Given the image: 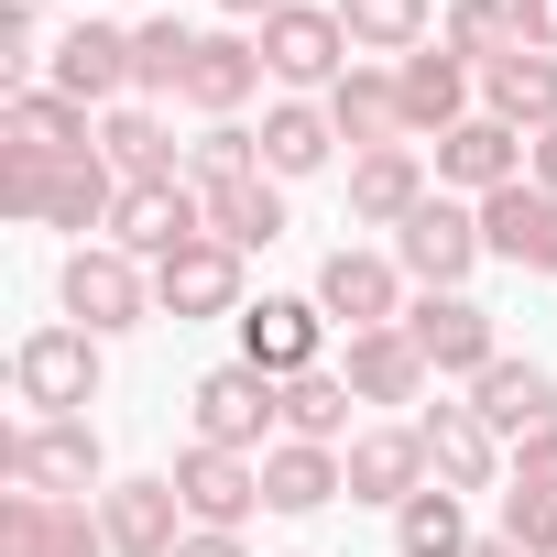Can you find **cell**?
I'll use <instances>...</instances> for the list:
<instances>
[{
    "label": "cell",
    "mask_w": 557,
    "mask_h": 557,
    "mask_svg": "<svg viewBox=\"0 0 557 557\" xmlns=\"http://www.w3.org/2000/svg\"><path fill=\"white\" fill-rule=\"evenodd\" d=\"M110 240L132 251V262H164V251H186V240H208V197L175 175V186H121V208H110Z\"/></svg>",
    "instance_id": "cell-11"
},
{
    "label": "cell",
    "mask_w": 557,
    "mask_h": 557,
    "mask_svg": "<svg viewBox=\"0 0 557 557\" xmlns=\"http://www.w3.org/2000/svg\"><path fill=\"white\" fill-rule=\"evenodd\" d=\"M186 66H197V34H186L175 12L132 34V77H143V99H186Z\"/></svg>",
    "instance_id": "cell-37"
},
{
    "label": "cell",
    "mask_w": 557,
    "mask_h": 557,
    "mask_svg": "<svg viewBox=\"0 0 557 557\" xmlns=\"http://www.w3.org/2000/svg\"><path fill=\"white\" fill-rule=\"evenodd\" d=\"M481 240L513 262V273H546L557 285V197L524 175V186H503V197H481Z\"/></svg>",
    "instance_id": "cell-19"
},
{
    "label": "cell",
    "mask_w": 557,
    "mask_h": 557,
    "mask_svg": "<svg viewBox=\"0 0 557 557\" xmlns=\"http://www.w3.org/2000/svg\"><path fill=\"white\" fill-rule=\"evenodd\" d=\"M197 197H208V240H230V251H273V240H285V186H273V175L197 186Z\"/></svg>",
    "instance_id": "cell-30"
},
{
    "label": "cell",
    "mask_w": 557,
    "mask_h": 557,
    "mask_svg": "<svg viewBox=\"0 0 557 557\" xmlns=\"http://www.w3.org/2000/svg\"><path fill=\"white\" fill-rule=\"evenodd\" d=\"M350 405H361V394H350L339 372H296V383H285V437L339 448V437H350Z\"/></svg>",
    "instance_id": "cell-34"
},
{
    "label": "cell",
    "mask_w": 557,
    "mask_h": 557,
    "mask_svg": "<svg viewBox=\"0 0 557 557\" xmlns=\"http://www.w3.org/2000/svg\"><path fill=\"white\" fill-rule=\"evenodd\" d=\"M470 557H524V546H513V535H481V546H470Z\"/></svg>",
    "instance_id": "cell-46"
},
{
    "label": "cell",
    "mask_w": 557,
    "mask_h": 557,
    "mask_svg": "<svg viewBox=\"0 0 557 557\" xmlns=\"http://www.w3.org/2000/svg\"><path fill=\"white\" fill-rule=\"evenodd\" d=\"M426 197H437V186H426L416 143H383V153H350V219H372V230H405V219H416Z\"/></svg>",
    "instance_id": "cell-23"
},
{
    "label": "cell",
    "mask_w": 557,
    "mask_h": 557,
    "mask_svg": "<svg viewBox=\"0 0 557 557\" xmlns=\"http://www.w3.org/2000/svg\"><path fill=\"white\" fill-rule=\"evenodd\" d=\"M524 175H535V186L557 197V132H535V143H524Z\"/></svg>",
    "instance_id": "cell-43"
},
{
    "label": "cell",
    "mask_w": 557,
    "mask_h": 557,
    "mask_svg": "<svg viewBox=\"0 0 557 557\" xmlns=\"http://www.w3.org/2000/svg\"><path fill=\"white\" fill-rule=\"evenodd\" d=\"M329 121H339V143H350V153L405 143V88H394V66H350V77L329 88Z\"/></svg>",
    "instance_id": "cell-28"
},
{
    "label": "cell",
    "mask_w": 557,
    "mask_h": 557,
    "mask_svg": "<svg viewBox=\"0 0 557 557\" xmlns=\"http://www.w3.org/2000/svg\"><path fill=\"white\" fill-rule=\"evenodd\" d=\"M350 55H416L426 45V0H339Z\"/></svg>",
    "instance_id": "cell-35"
},
{
    "label": "cell",
    "mask_w": 557,
    "mask_h": 557,
    "mask_svg": "<svg viewBox=\"0 0 557 557\" xmlns=\"http://www.w3.org/2000/svg\"><path fill=\"white\" fill-rule=\"evenodd\" d=\"M45 88H66L77 110H121V88H143V77H132V34L88 12V23L45 55Z\"/></svg>",
    "instance_id": "cell-10"
},
{
    "label": "cell",
    "mask_w": 557,
    "mask_h": 557,
    "mask_svg": "<svg viewBox=\"0 0 557 557\" xmlns=\"http://www.w3.org/2000/svg\"><path fill=\"white\" fill-rule=\"evenodd\" d=\"M318 307L329 318H350V329H405V262L394 251H329L318 262Z\"/></svg>",
    "instance_id": "cell-14"
},
{
    "label": "cell",
    "mask_w": 557,
    "mask_h": 557,
    "mask_svg": "<svg viewBox=\"0 0 557 557\" xmlns=\"http://www.w3.org/2000/svg\"><path fill=\"white\" fill-rule=\"evenodd\" d=\"M186 405H197V448H240V459H251L273 426H285V383L251 372V361H219Z\"/></svg>",
    "instance_id": "cell-4"
},
{
    "label": "cell",
    "mask_w": 557,
    "mask_h": 557,
    "mask_svg": "<svg viewBox=\"0 0 557 557\" xmlns=\"http://www.w3.org/2000/svg\"><path fill=\"white\" fill-rule=\"evenodd\" d=\"M513 481H546V492H557V426H546V437H524V448H513Z\"/></svg>",
    "instance_id": "cell-41"
},
{
    "label": "cell",
    "mask_w": 557,
    "mask_h": 557,
    "mask_svg": "<svg viewBox=\"0 0 557 557\" xmlns=\"http://www.w3.org/2000/svg\"><path fill=\"white\" fill-rule=\"evenodd\" d=\"M175 492H186V524L240 535V524L262 513V459H240V448H186V459H175Z\"/></svg>",
    "instance_id": "cell-13"
},
{
    "label": "cell",
    "mask_w": 557,
    "mask_h": 557,
    "mask_svg": "<svg viewBox=\"0 0 557 557\" xmlns=\"http://www.w3.org/2000/svg\"><path fill=\"white\" fill-rule=\"evenodd\" d=\"M0 481H12V492H55V503L99 492V426H88V416H34V426H12V437H0Z\"/></svg>",
    "instance_id": "cell-2"
},
{
    "label": "cell",
    "mask_w": 557,
    "mask_h": 557,
    "mask_svg": "<svg viewBox=\"0 0 557 557\" xmlns=\"http://www.w3.org/2000/svg\"><path fill=\"white\" fill-rule=\"evenodd\" d=\"M470 77H481V66H459L448 45H416V55L394 66V88H405V132H437V143H448V132L470 121Z\"/></svg>",
    "instance_id": "cell-22"
},
{
    "label": "cell",
    "mask_w": 557,
    "mask_h": 557,
    "mask_svg": "<svg viewBox=\"0 0 557 557\" xmlns=\"http://www.w3.org/2000/svg\"><path fill=\"white\" fill-rule=\"evenodd\" d=\"M251 88H262V34H197V66H186V110L230 121Z\"/></svg>",
    "instance_id": "cell-27"
},
{
    "label": "cell",
    "mask_w": 557,
    "mask_h": 557,
    "mask_svg": "<svg viewBox=\"0 0 557 557\" xmlns=\"http://www.w3.org/2000/svg\"><path fill=\"white\" fill-rule=\"evenodd\" d=\"M230 23H273V12H296V0H219Z\"/></svg>",
    "instance_id": "cell-45"
},
{
    "label": "cell",
    "mask_w": 557,
    "mask_h": 557,
    "mask_svg": "<svg viewBox=\"0 0 557 557\" xmlns=\"http://www.w3.org/2000/svg\"><path fill=\"white\" fill-rule=\"evenodd\" d=\"M99 524H110V557H175V546L197 535L175 470H153V481H110V492H99Z\"/></svg>",
    "instance_id": "cell-7"
},
{
    "label": "cell",
    "mask_w": 557,
    "mask_h": 557,
    "mask_svg": "<svg viewBox=\"0 0 557 557\" xmlns=\"http://www.w3.org/2000/svg\"><path fill=\"white\" fill-rule=\"evenodd\" d=\"M339 492H350L339 448H307V437H273V448H262V513H318V503H339Z\"/></svg>",
    "instance_id": "cell-26"
},
{
    "label": "cell",
    "mask_w": 557,
    "mask_h": 557,
    "mask_svg": "<svg viewBox=\"0 0 557 557\" xmlns=\"http://www.w3.org/2000/svg\"><path fill=\"white\" fill-rule=\"evenodd\" d=\"M175 557H240V535H208V524H197V535H186Z\"/></svg>",
    "instance_id": "cell-44"
},
{
    "label": "cell",
    "mask_w": 557,
    "mask_h": 557,
    "mask_svg": "<svg viewBox=\"0 0 557 557\" xmlns=\"http://www.w3.org/2000/svg\"><path fill=\"white\" fill-rule=\"evenodd\" d=\"M416 437H426V470H437L448 492H492V481H503V437H492L470 405H426Z\"/></svg>",
    "instance_id": "cell-20"
},
{
    "label": "cell",
    "mask_w": 557,
    "mask_h": 557,
    "mask_svg": "<svg viewBox=\"0 0 557 557\" xmlns=\"http://www.w3.org/2000/svg\"><path fill=\"white\" fill-rule=\"evenodd\" d=\"M0 557H110V524L55 492H0Z\"/></svg>",
    "instance_id": "cell-9"
},
{
    "label": "cell",
    "mask_w": 557,
    "mask_h": 557,
    "mask_svg": "<svg viewBox=\"0 0 557 557\" xmlns=\"http://www.w3.org/2000/svg\"><path fill=\"white\" fill-rule=\"evenodd\" d=\"M459 66H503L513 45H524V23H513V0H448V34H437Z\"/></svg>",
    "instance_id": "cell-36"
},
{
    "label": "cell",
    "mask_w": 557,
    "mask_h": 557,
    "mask_svg": "<svg viewBox=\"0 0 557 557\" xmlns=\"http://www.w3.org/2000/svg\"><path fill=\"white\" fill-rule=\"evenodd\" d=\"M110 208H121L110 153H66V164H45V230H110Z\"/></svg>",
    "instance_id": "cell-32"
},
{
    "label": "cell",
    "mask_w": 557,
    "mask_h": 557,
    "mask_svg": "<svg viewBox=\"0 0 557 557\" xmlns=\"http://www.w3.org/2000/svg\"><path fill=\"white\" fill-rule=\"evenodd\" d=\"M437 186H459L470 208H481V197H503V186H524V132H503L492 110H470V121L437 143Z\"/></svg>",
    "instance_id": "cell-16"
},
{
    "label": "cell",
    "mask_w": 557,
    "mask_h": 557,
    "mask_svg": "<svg viewBox=\"0 0 557 557\" xmlns=\"http://www.w3.org/2000/svg\"><path fill=\"white\" fill-rule=\"evenodd\" d=\"M503 535H513L524 557H557V492H546V481H513V492H503Z\"/></svg>",
    "instance_id": "cell-39"
},
{
    "label": "cell",
    "mask_w": 557,
    "mask_h": 557,
    "mask_svg": "<svg viewBox=\"0 0 557 557\" xmlns=\"http://www.w3.org/2000/svg\"><path fill=\"white\" fill-rule=\"evenodd\" d=\"M481 535H470V492H448V481H426L405 513H394V557H470Z\"/></svg>",
    "instance_id": "cell-33"
},
{
    "label": "cell",
    "mask_w": 557,
    "mask_h": 557,
    "mask_svg": "<svg viewBox=\"0 0 557 557\" xmlns=\"http://www.w3.org/2000/svg\"><path fill=\"white\" fill-rule=\"evenodd\" d=\"M513 23H524L535 55H557V0H513Z\"/></svg>",
    "instance_id": "cell-42"
},
{
    "label": "cell",
    "mask_w": 557,
    "mask_h": 557,
    "mask_svg": "<svg viewBox=\"0 0 557 557\" xmlns=\"http://www.w3.org/2000/svg\"><path fill=\"white\" fill-rule=\"evenodd\" d=\"M470 416H481L492 437H513V448H524V437H546V426H557V372H546V361H513V350H503V361H492V372L470 383Z\"/></svg>",
    "instance_id": "cell-18"
},
{
    "label": "cell",
    "mask_w": 557,
    "mask_h": 557,
    "mask_svg": "<svg viewBox=\"0 0 557 557\" xmlns=\"http://www.w3.org/2000/svg\"><path fill=\"white\" fill-rule=\"evenodd\" d=\"M55 296H66V318H77L88 339H121V329L153 318V262H132L121 240H77L66 273H55Z\"/></svg>",
    "instance_id": "cell-1"
},
{
    "label": "cell",
    "mask_w": 557,
    "mask_h": 557,
    "mask_svg": "<svg viewBox=\"0 0 557 557\" xmlns=\"http://www.w3.org/2000/svg\"><path fill=\"white\" fill-rule=\"evenodd\" d=\"M481 99H492V121L503 132H557V55H535V45H513L503 66H481Z\"/></svg>",
    "instance_id": "cell-25"
},
{
    "label": "cell",
    "mask_w": 557,
    "mask_h": 557,
    "mask_svg": "<svg viewBox=\"0 0 557 557\" xmlns=\"http://www.w3.org/2000/svg\"><path fill=\"white\" fill-rule=\"evenodd\" d=\"M153 307H164L175 329H197V318H240V251H230V240H186V251H164V262H153Z\"/></svg>",
    "instance_id": "cell-8"
},
{
    "label": "cell",
    "mask_w": 557,
    "mask_h": 557,
    "mask_svg": "<svg viewBox=\"0 0 557 557\" xmlns=\"http://www.w3.org/2000/svg\"><path fill=\"white\" fill-rule=\"evenodd\" d=\"M481 251H492V240H481V208H470V197H426V208L394 230V262H405V285H426V296H459Z\"/></svg>",
    "instance_id": "cell-3"
},
{
    "label": "cell",
    "mask_w": 557,
    "mask_h": 557,
    "mask_svg": "<svg viewBox=\"0 0 557 557\" xmlns=\"http://www.w3.org/2000/svg\"><path fill=\"white\" fill-rule=\"evenodd\" d=\"M339 383H350L361 405H416L437 372H426V350H416L405 329H350V361H339Z\"/></svg>",
    "instance_id": "cell-24"
},
{
    "label": "cell",
    "mask_w": 557,
    "mask_h": 557,
    "mask_svg": "<svg viewBox=\"0 0 557 557\" xmlns=\"http://www.w3.org/2000/svg\"><path fill=\"white\" fill-rule=\"evenodd\" d=\"M99 153H110V175L121 186H175V132L153 121V110H99Z\"/></svg>",
    "instance_id": "cell-31"
},
{
    "label": "cell",
    "mask_w": 557,
    "mask_h": 557,
    "mask_svg": "<svg viewBox=\"0 0 557 557\" xmlns=\"http://www.w3.org/2000/svg\"><path fill=\"white\" fill-rule=\"evenodd\" d=\"M0 208H12V219H45V153H12V143H0Z\"/></svg>",
    "instance_id": "cell-40"
},
{
    "label": "cell",
    "mask_w": 557,
    "mask_h": 557,
    "mask_svg": "<svg viewBox=\"0 0 557 557\" xmlns=\"http://www.w3.org/2000/svg\"><path fill=\"white\" fill-rule=\"evenodd\" d=\"M0 143H12V153H45V164H66V153H99V121H88L66 88H12V110H0Z\"/></svg>",
    "instance_id": "cell-21"
},
{
    "label": "cell",
    "mask_w": 557,
    "mask_h": 557,
    "mask_svg": "<svg viewBox=\"0 0 557 557\" xmlns=\"http://www.w3.org/2000/svg\"><path fill=\"white\" fill-rule=\"evenodd\" d=\"M318 339H329V307H318V296H262V307H240V361L273 372V383L318 372Z\"/></svg>",
    "instance_id": "cell-15"
},
{
    "label": "cell",
    "mask_w": 557,
    "mask_h": 557,
    "mask_svg": "<svg viewBox=\"0 0 557 557\" xmlns=\"http://www.w3.org/2000/svg\"><path fill=\"white\" fill-rule=\"evenodd\" d=\"M12 394H23L34 416H88V405H99V339H88V329H34V339L12 350Z\"/></svg>",
    "instance_id": "cell-5"
},
{
    "label": "cell",
    "mask_w": 557,
    "mask_h": 557,
    "mask_svg": "<svg viewBox=\"0 0 557 557\" xmlns=\"http://www.w3.org/2000/svg\"><path fill=\"white\" fill-rule=\"evenodd\" d=\"M240 175H262V132L208 121V132H197V153H186V186H240Z\"/></svg>",
    "instance_id": "cell-38"
},
{
    "label": "cell",
    "mask_w": 557,
    "mask_h": 557,
    "mask_svg": "<svg viewBox=\"0 0 557 557\" xmlns=\"http://www.w3.org/2000/svg\"><path fill=\"white\" fill-rule=\"evenodd\" d=\"M262 77L296 88V99H307V88L329 99V88L350 77V34H339V12H307V0H296V12H273V23H262Z\"/></svg>",
    "instance_id": "cell-6"
},
{
    "label": "cell",
    "mask_w": 557,
    "mask_h": 557,
    "mask_svg": "<svg viewBox=\"0 0 557 557\" xmlns=\"http://www.w3.org/2000/svg\"><path fill=\"white\" fill-rule=\"evenodd\" d=\"M339 153V121H329V99H273L262 110V175L285 186V175H318Z\"/></svg>",
    "instance_id": "cell-29"
},
{
    "label": "cell",
    "mask_w": 557,
    "mask_h": 557,
    "mask_svg": "<svg viewBox=\"0 0 557 557\" xmlns=\"http://www.w3.org/2000/svg\"><path fill=\"white\" fill-rule=\"evenodd\" d=\"M339 470H350V503H394V513H405V503H416V492L437 481V470H426V437H416V426H361V437L339 448Z\"/></svg>",
    "instance_id": "cell-17"
},
{
    "label": "cell",
    "mask_w": 557,
    "mask_h": 557,
    "mask_svg": "<svg viewBox=\"0 0 557 557\" xmlns=\"http://www.w3.org/2000/svg\"><path fill=\"white\" fill-rule=\"evenodd\" d=\"M405 339L426 350V372H459V383H481V372L503 361L492 307H470V296H416V307H405Z\"/></svg>",
    "instance_id": "cell-12"
}]
</instances>
